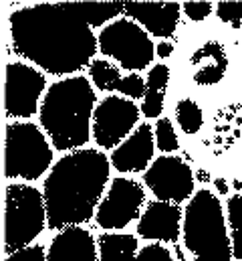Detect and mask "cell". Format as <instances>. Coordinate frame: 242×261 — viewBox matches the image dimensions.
<instances>
[{
	"label": "cell",
	"instance_id": "6da1fadb",
	"mask_svg": "<svg viewBox=\"0 0 242 261\" xmlns=\"http://www.w3.org/2000/svg\"><path fill=\"white\" fill-rule=\"evenodd\" d=\"M8 22L12 53L55 77L89 69L99 51V39L75 12L73 2L22 6Z\"/></svg>",
	"mask_w": 242,
	"mask_h": 261
},
{
	"label": "cell",
	"instance_id": "7a4b0ae2",
	"mask_svg": "<svg viewBox=\"0 0 242 261\" xmlns=\"http://www.w3.org/2000/svg\"><path fill=\"white\" fill-rule=\"evenodd\" d=\"M111 160L95 148L65 154L45 178L43 195L51 231H65L95 219L105 196Z\"/></svg>",
	"mask_w": 242,
	"mask_h": 261
},
{
	"label": "cell",
	"instance_id": "3957f363",
	"mask_svg": "<svg viewBox=\"0 0 242 261\" xmlns=\"http://www.w3.org/2000/svg\"><path fill=\"white\" fill-rule=\"evenodd\" d=\"M97 95L89 79L73 75L55 81L39 110L41 128L51 140L53 148L60 152L81 150L93 138V114Z\"/></svg>",
	"mask_w": 242,
	"mask_h": 261
},
{
	"label": "cell",
	"instance_id": "277c9868",
	"mask_svg": "<svg viewBox=\"0 0 242 261\" xmlns=\"http://www.w3.org/2000/svg\"><path fill=\"white\" fill-rule=\"evenodd\" d=\"M184 245L192 261H232V241L220 198L202 189L184 211Z\"/></svg>",
	"mask_w": 242,
	"mask_h": 261
},
{
	"label": "cell",
	"instance_id": "5b68a950",
	"mask_svg": "<svg viewBox=\"0 0 242 261\" xmlns=\"http://www.w3.org/2000/svg\"><path fill=\"white\" fill-rule=\"evenodd\" d=\"M45 229H49L45 195L31 185H8L4 200V251L10 255L31 247Z\"/></svg>",
	"mask_w": 242,
	"mask_h": 261
},
{
	"label": "cell",
	"instance_id": "8992f818",
	"mask_svg": "<svg viewBox=\"0 0 242 261\" xmlns=\"http://www.w3.org/2000/svg\"><path fill=\"white\" fill-rule=\"evenodd\" d=\"M53 168V144L33 122H10L4 140V176L39 180Z\"/></svg>",
	"mask_w": 242,
	"mask_h": 261
},
{
	"label": "cell",
	"instance_id": "52a82bcc",
	"mask_svg": "<svg viewBox=\"0 0 242 261\" xmlns=\"http://www.w3.org/2000/svg\"><path fill=\"white\" fill-rule=\"evenodd\" d=\"M97 39H99V51L129 73L147 69L154 63L156 57L154 41L131 18H117L109 22L105 29H101Z\"/></svg>",
	"mask_w": 242,
	"mask_h": 261
},
{
	"label": "cell",
	"instance_id": "ba28073f",
	"mask_svg": "<svg viewBox=\"0 0 242 261\" xmlns=\"http://www.w3.org/2000/svg\"><path fill=\"white\" fill-rule=\"evenodd\" d=\"M145 204V189L133 178L117 176L111 180L105 196L101 198L95 223L105 233H117L133 221L141 217V208Z\"/></svg>",
	"mask_w": 242,
	"mask_h": 261
},
{
	"label": "cell",
	"instance_id": "9c48e42d",
	"mask_svg": "<svg viewBox=\"0 0 242 261\" xmlns=\"http://www.w3.org/2000/svg\"><path fill=\"white\" fill-rule=\"evenodd\" d=\"M47 77L41 69L26 65L24 61H12L6 65L4 83V112L14 120H28L39 114L41 95L47 93Z\"/></svg>",
	"mask_w": 242,
	"mask_h": 261
},
{
	"label": "cell",
	"instance_id": "30bf717a",
	"mask_svg": "<svg viewBox=\"0 0 242 261\" xmlns=\"http://www.w3.org/2000/svg\"><path fill=\"white\" fill-rule=\"evenodd\" d=\"M141 108L135 101L119 95H107L101 99L93 114V140L99 148L115 150L131 132L139 126Z\"/></svg>",
	"mask_w": 242,
	"mask_h": 261
},
{
	"label": "cell",
	"instance_id": "8fae6325",
	"mask_svg": "<svg viewBox=\"0 0 242 261\" xmlns=\"http://www.w3.org/2000/svg\"><path fill=\"white\" fill-rule=\"evenodd\" d=\"M194 172L182 158L164 154L158 156L143 172V187L156 196V200L180 204L194 196Z\"/></svg>",
	"mask_w": 242,
	"mask_h": 261
},
{
	"label": "cell",
	"instance_id": "7c38bea8",
	"mask_svg": "<svg viewBox=\"0 0 242 261\" xmlns=\"http://www.w3.org/2000/svg\"><path fill=\"white\" fill-rule=\"evenodd\" d=\"M184 227V211L180 204L152 200L145 204L137 221V237L152 243H172L178 245Z\"/></svg>",
	"mask_w": 242,
	"mask_h": 261
},
{
	"label": "cell",
	"instance_id": "4fadbf2b",
	"mask_svg": "<svg viewBox=\"0 0 242 261\" xmlns=\"http://www.w3.org/2000/svg\"><path fill=\"white\" fill-rule=\"evenodd\" d=\"M156 146V132L149 124H139L131 132L129 138H125L119 146L111 152V166L119 174H137L145 172L154 158Z\"/></svg>",
	"mask_w": 242,
	"mask_h": 261
},
{
	"label": "cell",
	"instance_id": "5bb4252c",
	"mask_svg": "<svg viewBox=\"0 0 242 261\" xmlns=\"http://www.w3.org/2000/svg\"><path fill=\"white\" fill-rule=\"evenodd\" d=\"M127 18L137 22L147 35L168 39L176 33L180 24L182 4L178 2H125V12Z\"/></svg>",
	"mask_w": 242,
	"mask_h": 261
},
{
	"label": "cell",
	"instance_id": "9a60e30c",
	"mask_svg": "<svg viewBox=\"0 0 242 261\" xmlns=\"http://www.w3.org/2000/svg\"><path fill=\"white\" fill-rule=\"evenodd\" d=\"M47 261H99L97 239L81 227L59 231L47 247Z\"/></svg>",
	"mask_w": 242,
	"mask_h": 261
},
{
	"label": "cell",
	"instance_id": "2e32d148",
	"mask_svg": "<svg viewBox=\"0 0 242 261\" xmlns=\"http://www.w3.org/2000/svg\"><path fill=\"white\" fill-rule=\"evenodd\" d=\"M190 65L194 69L192 77H194L196 85L212 87V85L220 83L226 75V69H228V55H226L224 45L218 41L204 43L190 57Z\"/></svg>",
	"mask_w": 242,
	"mask_h": 261
},
{
	"label": "cell",
	"instance_id": "e0dca14e",
	"mask_svg": "<svg viewBox=\"0 0 242 261\" xmlns=\"http://www.w3.org/2000/svg\"><path fill=\"white\" fill-rule=\"evenodd\" d=\"M170 83V67L158 63L149 69L145 79V95L141 99V116L147 120L160 118L164 112V99Z\"/></svg>",
	"mask_w": 242,
	"mask_h": 261
},
{
	"label": "cell",
	"instance_id": "ac0fdd59",
	"mask_svg": "<svg viewBox=\"0 0 242 261\" xmlns=\"http://www.w3.org/2000/svg\"><path fill=\"white\" fill-rule=\"evenodd\" d=\"M99 261H137V237L129 233H101L97 237Z\"/></svg>",
	"mask_w": 242,
	"mask_h": 261
},
{
	"label": "cell",
	"instance_id": "d6986e66",
	"mask_svg": "<svg viewBox=\"0 0 242 261\" xmlns=\"http://www.w3.org/2000/svg\"><path fill=\"white\" fill-rule=\"evenodd\" d=\"M75 12L93 29V27H107L105 22L117 20L125 12V4L121 2H73Z\"/></svg>",
	"mask_w": 242,
	"mask_h": 261
},
{
	"label": "cell",
	"instance_id": "ffe728a7",
	"mask_svg": "<svg viewBox=\"0 0 242 261\" xmlns=\"http://www.w3.org/2000/svg\"><path fill=\"white\" fill-rule=\"evenodd\" d=\"M89 77L99 91H117L121 83V69L107 59H93L89 65Z\"/></svg>",
	"mask_w": 242,
	"mask_h": 261
},
{
	"label": "cell",
	"instance_id": "44dd1931",
	"mask_svg": "<svg viewBox=\"0 0 242 261\" xmlns=\"http://www.w3.org/2000/svg\"><path fill=\"white\" fill-rule=\"evenodd\" d=\"M226 221L232 241V255L242 261V195H232L226 200Z\"/></svg>",
	"mask_w": 242,
	"mask_h": 261
},
{
	"label": "cell",
	"instance_id": "7402d4cb",
	"mask_svg": "<svg viewBox=\"0 0 242 261\" xmlns=\"http://www.w3.org/2000/svg\"><path fill=\"white\" fill-rule=\"evenodd\" d=\"M176 122H178V126H180V130L184 134H188V136L198 134L204 126L202 108L190 97L180 99L178 106H176Z\"/></svg>",
	"mask_w": 242,
	"mask_h": 261
},
{
	"label": "cell",
	"instance_id": "603a6c76",
	"mask_svg": "<svg viewBox=\"0 0 242 261\" xmlns=\"http://www.w3.org/2000/svg\"><path fill=\"white\" fill-rule=\"evenodd\" d=\"M154 132H156V146H158L160 152H164V154H174V152L180 148L178 134L174 130V124H172L168 118H160Z\"/></svg>",
	"mask_w": 242,
	"mask_h": 261
},
{
	"label": "cell",
	"instance_id": "cb8c5ba5",
	"mask_svg": "<svg viewBox=\"0 0 242 261\" xmlns=\"http://www.w3.org/2000/svg\"><path fill=\"white\" fill-rule=\"evenodd\" d=\"M117 91L121 95L129 97L131 101L133 99H143V95H145V79L139 73H129V75H125L121 79Z\"/></svg>",
	"mask_w": 242,
	"mask_h": 261
},
{
	"label": "cell",
	"instance_id": "d4e9b609",
	"mask_svg": "<svg viewBox=\"0 0 242 261\" xmlns=\"http://www.w3.org/2000/svg\"><path fill=\"white\" fill-rule=\"evenodd\" d=\"M216 16L234 27V29H240L242 27V2H218L216 4Z\"/></svg>",
	"mask_w": 242,
	"mask_h": 261
},
{
	"label": "cell",
	"instance_id": "484cf974",
	"mask_svg": "<svg viewBox=\"0 0 242 261\" xmlns=\"http://www.w3.org/2000/svg\"><path fill=\"white\" fill-rule=\"evenodd\" d=\"M137 261H178L176 255H172V251L162 245V243H152V245H143L137 253Z\"/></svg>",
	"mask_w": 242,
	"mask_h": 261
},
{
	"label": "cell",
	"instance_id": "4316f807",
	"mask_svg": "<svg viewBox=\"0 0 242 261\" xmlns=\"http://www.w3.org/2000/svg\"><path fill=\"white\" fill-rule=\"evenodd\" d=\"M214 10H216V8H214L212 2H186V4H182V12H184L192 22H202V20H206Z\"/></svg>",
	"mask_w": 242,
	"mask_h": 261
},
{
	"label": "cell",
	"instance_id": "83f0119b",
	"mask_svg": "<svg viewBox=\"0 0 242 261\" xmlns=\"http://www.w3.org/2000/svg\"><path fill=\"white\" fill-rule=\"evenodd\" d=\"M6 261H47V249L43 245H31L16 253H10Z\"/></svg>",
	"mask_w": 242,
	"mask_h": 261
},
{
	"label": "cell",
	"instance_id": "f1b7e54d",
	"mask_svg": "<svg viewBox=\"0 0 242 261\" xmlns=\"http://www.w3.org/2000/svg\"><path fill=\"white\" fill-rule=\"evenodd\" d=\"M172 53H174V47H172V43H166V41H162V43H158V45H156V55H158L160 59H168Z\"/></svg>",
	"mask_w": 242,
	"mask_h": 261
},
{
	"label": "cell",
	"instance_id": "f546056e",
	"mask_svg": "<svg viewBox=\"0 0 242 261\" xmlns=\"http://www.w3.org/2000/svg\"><path fill=\"white\" fill-rule=\"evenodd\" d=\"M214 182V189H216V193L222 196H226L230 193V189H228V182H226V178H214L212 180Z\"/></svg>",
	"mask_w": 242,
	"mask_h": 261
},
{
	"label": "cell",
	"instance_id": "4dcf8cb0",
	"mask_svg": "<svg viewBox=\"0 0 242 261\" xmlns=\"http://www.w3.org/2000/svg\"><path fill=\"white\" fill-rule=\"evenodd\" d=\"M174 253H176V259H178V261H188V259H186L184 249H182V245H174Z\"/></svg>",
	"mask_w": 242,
	"mask_h": 261
},
{
	"label": "cell",
	"instance_id": "1f68e13d",
	"mask_svg": "<svg viewBox=\"0 0 242 261\" xmlns=\"http://www.w3.org/2000/svg\"><path fill=\"white\" fill-rule=\"evenodd\" d=\"M198 178H200L202 182H206V180H208L210 176H208V172H204V170H200V172H198Z\"/></svg>",
	"mask_w": 242,
	"mask_h": 261
},
{
	"label": "cell",
	"instance_id": "d6a6232c",
	"mask_svg": "<svg viewBox=\"0 0 242 261\" xmlns=\"http://www.w3.org/2000/svg\"><path fill=\"white\" fill-rule=\"evenodd\" d=\"M234 187H236V189L240 191V189H242V182H240V180H234Z\"/></svg>",
	"mask_w": 242,
	"mask_h": 261
}]
</instances>
